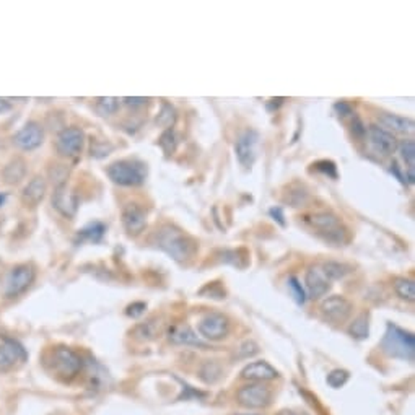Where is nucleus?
<instances>
[{"instance_id":"473e14b6","label":"nucleus","mask_w":415,"mask_h":415,"mask_svg":"<svg viewBox=\"0 0 415 415\" xmlns=\"http://www.w3.org/2000/svg\"><path fill=\"white\" fill-rule=\"evenodd\" d=\"M160 147L167 151V153H171V151H175L176 149V136L175 132L171 131V129H168L167 132L163 134L162 137H160Z\"/></svg>"},{"instance_id":"4be33fe9","label":"nucleus","mask_w":415,"mask_h":415,"mask_svg":"<svg viewBox=\"0 0 415 415\" xmlns=\"http://www.w3.org/2000/svg\"><path fill=\"white\" fill-rule=\"evenodd\" d=\"M26 175V163L23 158H13L10 163L3 168V181L8 182V184H19V182L23 180Z\"/></svg>"},{"instance_id":"f704fd0d","label":"nucleus","mask_w":415,"mask_h":415,"mask_svg":"<svg viewBox=\"0 0 415 415\" xmlns=\"http://www.w3.org/2000/svg\"><path fill=\"white\" fill-rule=\"evenodd\" d=\"M145 308H147L145 303H132V305L127 308L126 313L127 316H131V318H138V316L144 315Z\"/></svg>"},{"instance_id":"423d86ee","label":"nucleus","mask_w":415,"mask_h":415,"mask_svg":"<svg viewBox=\"0 0 415 415\" xmlns=\"http://www.w3.org/2000/svg\"><path fill=\"white\" fill-rule=\"evenodd\" d=\"M310 223L324 236L326 240L331 241V243L341 244L345 241L347 231L342 226L341 220H339L336 215H332V213H328V212L316 213V215L310 218Z\"/></svg>"},{"instance_id":"c756f323","label":"nucleus","mask_w":415,"mask_h":415,"mask_svg":"<svg viewBox=\"0 0 415 415\" xmlns=\"http://www.w3.org/2000/svg\"><path fill=\"white\" fill-rule=\"evenodd\" d=\"M157 123L160 124V126L171 127L173 124L176 123V111L173 109L169 105H163L162 111H160V114L157 118Z\"/></svg>"},{"instance_id":"f3484780","label":"nucleus","mask_w":415,"mask_h":415,"mask_svg":"<svg viewBox=\"0 0 415 415\" xmlns=\"http://www.w3.org/2000/svg\"><path fill=\"white\" fill-rule=\"evenodd\" d=\"M123 223L129 235H138L140 231H144L147 225L144 209L138 207L137 204H127L123 211Z\"/></svg>"},{"instance_id":"1a4fd4ad","label":"nucleus","mask_w":415,"mask_h":415,"mask_svg":"<svg viewBox=\"0 0 415 415\" xmlns=\"http://www.w3.org/2000/svg\"><path fill=\"white\" fill-rule=\"evenodd\" d=\"M83 142H85V136L83 131L78 127H65L64 131H61L59 136H57V151L64 157H75L78 155L83 149Z\"/></svg>"},{"instance_id":"20e7f679","label":"nucleus","mask_w":415,"mask_h":415,"mask_svg":"<svg viewBox=\"0 0 415 415\" xmlns=\"http://www.w3.org/2000/svg\"><path fill=\"white\" fill-rule=\"evenodd\" d=\"M108 176L119 186H140L147 178V168L140 162L120 160V162L109 164Z\"/></svg>"},{"instance_id":"cd10ccee","label":"nucleus","mask_w":415,"mask_h":415,"mask_svg":"<svg viewBox=\"0 0 415 415\" xmlns=\"http://www.w3.org/2000/svg\"><path fill=\"white\" fill-rule=\"evenodd\" d=\"M399 151H401V157L407 164L410 171H414V163H415V144L414 140H404L403 144L399 145Z\"/></svg>"},{"instance_id":"7c9ffc66","label":"nucleus","mask_w":415,"mask_h":415,"mask_svg":"<svg viewBox=\"0 0 415 415\" xmlns=\"http://www.w3.org/2000/svg\"><path fill=\"white\" fill-rule=\"evenodd\" d=\"M49 175H51L52 182H54L57 187L65 186L67 175H69V168H67L65 164H54V167L49 169Z\"/></svg>"},{"instance_id":"4468645a","label":"nucleus","mask_w":415,"mask_h":415,"mask_svg":"<svg viewBox=\"0 0 415 415\" xmlns=\"http://www.w3.org/2000/svg\"><path fill=\"white\" fill-rule=\"evenodd\" d=\"M370 142H372L374 151H378L381 157H390L397 149V140L391 132L378 126H370Z\"/></svg>"},{"instance_id":"a19ab883","label":"nucleus","mask_w":415,"mask_h":415,"mask_svg":"<svg viewBox=\"0 0 415 415\" xmlns=\"http://www.w3.org/2000/svg\"><path fill=\"white\" fill-rule=\"evenodd\" d=\"M270 215L272 217H277V220L280 222V225H284V215H282V211H280V209H272L270 211Z\"/></svg>"},{"instance_id":"ea45409f","label":"nucleus","mask_w":415,"mask_h":415,"mask_svg":"<svg viewBox=\"0 0 415 415\" xmlns=\"http://www.w3.org/2000/svg\"><path fill=\"white\" fill-rule=\"evenodd\" d=\"M12 108L10 101L6 100V98H0V113H6V111H8Z\"/></svg>"},{"instance_id":"a211bd4d","label":"nucleus","mask_w":415,"mask_h":415,"mask_svg":"<svg viewBox=\"0 0 415 415\" xmlns=\"http://www.w3.org/2000/svg\"><path fill=\"white\" fill-rule=\"evenodd\" d=\"M52 204L65 217H74L78 209L77 195L72 191L67 189V186L56 187V193L52 195Z\"/></svg>"},{"instance_id":"a878e982","label":"nucleus","mask_w":415,"mask_h":415,"mask_svg":"<svg viewBox=\"0 0 415 415\" xmlns=\"http://www.w3.org/2000/svg\"><path fill=\"white\" fill-rule=\"evenodd\" d=\"M118 108H119L118 98L103 96V98H98V100H96V111L101 116L113 114V113H116V111H118Z\"/></svg>"},{"instance_id":"6ab92c4d","label":"nucleus","mask_w":415,"mask_h":415,"mask_svg":"<svg viewBox=\"0 0 415 415\" xmlns=\"http://www.w3.org/2000/svg\"><path fill=\"white\" fill-rule=\"evenodd\" d=\"M44 194H46V181H44V178L36 176V178H33V180L28 182V186L25 187L21 198H23V202L26 205L34 207V205H38L39 202H41Z\"/></svg>"},{"instance_id":"f8f14e48","label":"nucleus","mask_w":415,"mask_h":415,"mask_svg":"<svg viewBox=\"0 0 415 415\" xmlns=\"http://www.w3.org/2000/svg\"><path fill=\"white\" fill-rule=\"evenodd\" d=\"M25 360L26 350L21 343L12 341V339H6V341L0 343V370L2 372L17 367L19 363H23Z\"/></svg>"},{"instance_id":"393cba45","label":"nucleus","mask_w":415,"mask_h":415,"mask_svg":"<svg viewBox=\"0 0 415 415\" xmlns=\"http://www.w3.org/2000/svg\"><path fill=\"white\" fill-rule=\"evenodd\" d=\"M394 290L403 300L414 301L415 300V284L410 279H397L394 282Z\"/></svg>"},{"instance_id":"aec40b11","label":"nucleus","mask_w":415,"mask_h":415,"mask_svg":"<svg viewBox=\"0 0 415 415\" xmlns=\"http://www.w3.org/2000/svg\"><path fill=\"white\" fill-rule=\"evenodd\" d=\"M379 123H381L385 127L391 129V131L401 132V134H412L415 127L412 119L403 118V116H397V114H390V113L379 114Z\"/></svg>"},{"instance_id":"c9c22d12","label":"nucleus","mask_w":415,"mask_h":415,"mask_svg":"<svg viewBox=\"0 0 415 415\" xmlns=\"http://www.w3.org/2000/svg\"><path fill=\"white\" fill-rule=\"evenodd\" d=\"M316 168H318L319 171L326 173V175L336 178V164H334L332 162H319L318 164H316Z\"/></svg>"},{"instance_id":"9b49d317","label":"nucleus","mask_w":415,"mask_h":415,"mask_svg":"<svg viewBox=\"0 0 415 415\" xmlns=\"http://www.w3.org/2000/svg\"><path fill=\"white\" fill-rule=\"evenodd\" d=\"M259 144V136L256 131H244L238 137L235 145L236 158L241 163V167L251 168L254 160H256V149Z\"/></svg>"},{"instance_id":"79ce46f5","label":"nucleus","mask_w":415,"mask_h":415,"mask_svg":"<svg viewBox=\"0 0 415 415\" xmlns=\"http://www.w3.org/2000/svg\"><path fill=\"white\" fill-rule=\"evenodd\" d=\"M277 415H308V414L298 412V410H282V412H279Z\"/></svg>"},{"instance_id":"f03ea898","label":"nucleus","mask_w":415,"mask_h":415,"mask_svg":"<svg viewBox=\"0 0 415 415\" xmlns=\"http://www.w3.org/2000/svg\"><path fill=\"white\" fill-rule=\"evenodd\" d=\"M381 349L385 354L394 359L414 361L415 357V337L404 329L394 324H387L385 337L381 341Z\"/></svg>"},{"instance_id":"39448f33","label":"nucleus","mask_w":415,"mask_h":415,"mask_svg":"<svg viewBox=\"0 0 415 415\" xmlns=\"http://www.w3.org/2000/svg\"><path fill=\"white\" fill-rule=\"evenodd\" d=\"M34 280V267L30 264H21L13 267L8 272L6 280H3V293L7 298L19 297L20 293H23L26 288L33 284Z\"/></svg>"},{"instance_id":"0eeeda50","label":"nucleus","mask_w":415,"mask_h":415,"mask_svg":"<svg viewBox=\"0 0 415 415\" xmlns=\"http://www.w3.org/2000/svg\"><path fill=\"white\" fill-rule=\"evenodd\" d=\"M238 403L246 409H262L267 407L270 404L272 392L267 386L262 383H253V385H246L240 387Z\"/></svg>"},{"instance_id":"b1692460","label":"nucleus","mask_w":415,"mask_h":415,"mask_svg":"<svg viewBox=\"0 0 415 415\" xmlns=\"http://www.w3.org/2000/svg\"><path fill=\"white\" fill-rule=\"evenodd\" d=\"M349 332L352 337L355 339H367L368 332H370V323H368V316L367 315H360L359 318H355L352 321Z\"/></svg>"},{"instance_id":"e433bc0d","label":"nucleus","mask_w":415,"mask_h":415,"mask_svg":"<svg viewBox=\"0 0 415 415\" xmlns=\"http://www.w3.org/2000/svg\"><path fill=\"white\" fill-rule=\"evenodd\" d=\"M352 132H354L357 137H363L365 134H367V129H365L363 123H361L357 116H354V119H352Z\"/></svg>"},{"instance_id":"2f4dec72","label":"nucleus","mask_w":415,"mask_h":415,"mask_svg":"<svg viewBox=\"0 0 415 415\" xmlns=\"http://www.w3.org/2000/svg\"><path fill=\"white\" fill-rule=\"evenodd\" d=\"M347 379H349V373H347L345 370H334V372L329 373L328 383L329 386L332 387H341L345 385Z\"/></svg>"},{"instance_id":"4c0bfd02","label":"nucleus","mask_w":415,"mask_h":415,"mask_svg":"<svg viewBox=\"0 0 415 415\" xmlns=\"http://www.w3.org/2000/svg\"><path fill=\"white\" fill-rule=\"evenodd\" d=\"M147 101H149V98H136V96L124 98V103L129 106H145Z\"/></svg>"},{"instance_id":"dca6fc26","label":"nucleus","mask_w":415,"mask_h":415,"mask_svg":"<svg viewBox=\"0 0 415 415\" xmlns=\"http://www.w3.org/2000/svg\"><path fill=\"white\" fill-rule=\"evenodd\" d=\"M279 376L277 370L270 367L267 361H253V363L246 365L241 372V378L246 379V381H254V383H262V381H270Z\"/></svg>"},{"instance_id":"5701e85b","label":"nucleus","mask_w":415,"mask_h":415,"mask_svg":"<svg viewBox=\"0 0 415 415\" xmlns=\"http://www.w3.org/2000/svg\"><path fill=\"white\" fill-rule=\"evenodd\" d=\"M160 331H162V323L158 319H149L144 324H138L134 334L140 341H151L158 336Z\"/></svg>"},{"instance_id":"412c9836","label":"nucleus","mask_w":415,"mask_h":415,"mask_svg":"<svg viewBox=\"0 0 415 415\" xmlns=\"http://www.w3.org/2000/svg\"><path fill=\"white\" fill-rule=\"evenodd\" d=\"M169 341L173 343H180V345H199L205 347V342L195 336V332L189 326H176L169 331Z\"/></svg>"},{"instance_id":"7ed1b4c3","label":"nucleus","mask_w":415,"mask_h":415,"mask_svg":"<svg viewBox=\"0 0 415 415\" xmlns=\"http://www.w3.org/2000/svg\"><path fill=\"white\" fill-rule=\"evenodd\" d=\"M49 367L62 381H72L82 372V359L69 347H56L49 355Z\"/></svg>"},{"instance_id":"6e6552de","label":"nucleus","mask_w":415,"mask_h":415,"mask_svg":"<svg viewBox=\"0 0 415 415\" xmlns=\"http://www.w3.org/2000/svg\"><path fill=\"white\" fill-rule=\"evenodd\" d=\"M199 332L200 336L207 341H222L228 336L230 332V323L226 319V316H223L220 313H212L199 323Z\"/></svg>"},{"instance_id":"2eb2a0df","label":"nucleus","mask_w":415,"mask_h":415,"mask_svg":"<svg viewBox=\"0 0 415 415\" xmlns=\"http://www.w3.org/2000/svg\"><path fill=\"white\" fill-rule=\"evenodd\" d=\"M306 288L311 298H321L331 288V280L324 274L321 266H311L310 270L306 272Z\"/></svg>"},{"instance_id":"9d476101","label":"nucleus","mask_w":415,"mask_h":415,"mask_svg":"<svg viewBox=\"0 0 415 415\" xmlns=\"http://www.w3.org/2000/svg\"><path fill=\"white\" fill-rule=\"evenodd\" d=\"M321 313L334 324L343 323V321L349 319L352 313V303L341 295L329 297L321 303Z\"/></svg>"},{"instance_id":"f257e3e1","label":"nucleus","mask_w":415,"mask_h":415,"mask_svg":"<svg viewBox=\"0 0 415 415\" xmlns=\"http://www.w3.org/2000/svg\"><path fill=\"white\" fill-rule=\"evenodd\" d=\"M157 244L160 249L169 254L176 261H187L194 256L195 243L184 231L173 225H163L157 233Z\"/></svg>"},{"instance_id":"bb28decb","label":"nucleus","mask_w":415,"mask_h":415,"mask_svg":"<svg viewBox=\"0 0 415 415\" xmlns=\"http://www.w3.org/2000/svg\"><path fill=\"white\" fill-rule=\"evenodd\" d=\"M105 225L100 222H93L90 225H87L85 228L80 231V235H82V238H87L90 241H100L103 238V235H105Z\"/></svg>"},{"instance_id":"58836bf2","label":"nucleus","mask_w":415,"mask_h":415,"mask_svg":"<svg viewBox=\"0 0 415 415\" xmlns=\"http://www.w3.org/2000/svg\"><path fill=\"white\" fill-rule=\"evenodd\" d=\"M336 109H337V111H341L342 116H345V114H352L350 106H349V105H345V103H337V105H336Z\"/></svg>"},{"instance_id":"72a5a7b5","label":"nucleus","mask_w":415,"mask_h":415,"mask_svg":"<svg viewBox=\"0 0 415 415\" xmlns=\"http://www.w3.org/2000/svg\"><path fill=\"white\" fill-rule=\"evenodd\" d=\"M288 288L292 290L293 298H295V301L298 303V305H303V303H305V292H303L301 284L298 282L295 277H292V279L288 280Z\"/></svg>"},{"instance_id":"c85d7f7f","label":"nucleus","mask_w":415,"mask_h":415,"mask_svg":"<svg viewBox=\"0 0 415 415\" xmlns=\"http://www.w3.org/2000/svg\"><path fill=\"white\" fill-rule=\"evenodd\" d=\"M321 267H323L324 274L329 277V280L342 279V277L349 272V266L339 264V262H328V264H324Z\"/></svg>"},{"instance_id":"ddd939ff","label":"nucleus","mask_w":415,"mask_h":415,"mask_svg":"<svg viewBox=\"0 0 415 415\" xmlns=\"http://www.w3.org/2000/svg\"><path fill=\"white\" fill-rule=\"evenodd\" d=\"M44 131L38 123H28L26 126L15 134L13 144L21 150H34L43 144Z\"/></svg>"}]
</instances>
